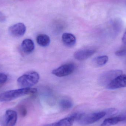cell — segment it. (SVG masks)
Wrapping results in <instances>:
<instances>
[{
  "instance_id": "cell-1",
  "label": "cell",
  "mask_w": 126,
  "mask_h": 126,
  "mask_svg": "<svg viewBox=\"0 0 126 126\" xmlns=\"http://www.w3.org/2000/svg\"><path fill=\"white\" fill-rule=\"evenodd\" d=\"M37 92V89L32 87L9 90L0 94V102L10 101L27 95L34 94Z\"/></svg>"
},
{
  "instance_id": "cell-2",
  "label": "cell",
  "mask_w": 126,
  "mask_h": 126,
  "mask_svg": "<svg viewBox=\"0 0 126 126\" xmlns=\"http://www.w3.org/2000/svg\"><path fill=\"white\" fill-rule=\"evenodd\" d=\"M40 79L39 74L35 71H30L24 73L17 80L18 84L22 88H29L37 83Z\"/></svg>"
},
{
  "instance_id": "cell-3",
  "label": "cell",
  "mask_w": 126,
  "mask_h": 126,
  "mask_svg": "<svg viewBox=\"0 0 126 126\" xmlns=\"http://www.w3.org/2000/svg\"><path fill=\"white\" fill-rule=\"evenodd\" d=\"M106 115L105 111L98 112L87 114L83 113L78 122L80 124L83 125L92 124L105 117Z\"/></svg>"
},
{
  "instance_id": "cell-4",
  "label": "cell",
  "mask_w": 126,
  "mask_h": 126,
  "mask_svg": "<svg viewBox=\"0 0 126 126\" xmlns=\"http://www.w3.org/2000/svg\"><path fill=\"white\" fill-rule=\"evenodd\" d=\"M122 74L123 71L121 70H113L104 73L99 78V83L107 87L116 77Z\"/></svg>"
},
{
  "instance_id": "cell-5",
  "label": "cell",
  "mask_w": 126,
  "mask_h": 126,
  "mask_svg": "<svg viewBox=\"0 0 126 126\" xmlns=\"http://www.w3.org/2000/svg\"><path fill=\"white\" fill-rule=\"evenodd\" d=\"M17 120V112L12 110H8L1 118L0 124L1 126H15Z\"/></svg>"
},
{
  "instance_id": "cell-6",
  "label": "cell",
  "mask_w": 126,
  "mask_h": 126,
  "mask_svg": "<svg viewBox=\"0 0 126 126\" xmlns=\"http://www.w3.org/2000/svg\"><path fill=\"white\" fill-rule=\"evenodd\" d=\"M75 65L73 63H67L53 70L52 73L57 77H65L72 74L75 70Z\"/></svg>"
},
{
  "instance_id": "cell-7",
  "label": "cell",
  "mask_w": 126,
  "mask_h": 126,
  "mask_svg": "<svg viewBox=\"0 0 126 126\" xmlns=\"http://www.w3.org/2000/svg\"><path fill=\"white\" fill-rule=\"evenodd\" d=\"M26 27L23 23H19L10 26L9 32L12 36L16 37H22L26 33Z\"/></svg>"
},
{
  "instance_id": "cell-8",
  "label": "cell",
  "mask_w": 126,
  "mask_h": 126,
  "mask_svg": "<svg viewBox=\"0 0 126 126\" xmlns=\"http://www.w3.org/2000/svg\"><path fill=\"white\" fill-rule=\"evenodd\" d=\"M126 87V75L121 74L116 77L106 87L109 89L114 90Z\"/></svg>"
},
{
  "instance_id": "cell-9",
  "label": "cell",
  "mask_w": 126,
  "mask_h": 126,
  "mask_svg": "<svg viewBox=\"0 0 126 126\" xmlns=\"http://www.w3.org/2000/svg\"><path fill=\"white\" fill-rule=\"evenodd\" d=\"M93 49H85L76 51L74 53V57L78 61H84L89 58L95 52Z\"/></svg>"
},
{
  "instance_id": "cell-10",
  "label": "cell",
  "mask_w": 126,
  "mask_h": 126,
  "mask_svg": "<svg viewBox=\"0 0 126 126\" xmlns=\"http://www.w3.org/2000/svg\"><path fill=\"white\" fill-rule=\"evenodd\" d=\"M62 40L63 44L68 47H72L75 45L76 39L75 36L71 33L65 32L62 35Z\"/></svg>"
},
{
  "instance_id": "cell-11",
  "label": "cell",
  "mask_w": 126,
  "mask_h": 126,
  "mask_svg": "<svg viewBox=\"0 0 126 126\" xmlns=\"http://www.w3.org/2000/svg\"><path fill=\"white\" fill-rule=\"evenodd\" d=\"M79 113L73 114L69 117L63 118L57 122V126H72L75 121L78 120Z\"/></svg>"
},
{
  "instance_id": "cell-12",
  "label": "cell",
  "mask_w": 126,
  "mask_h": 126,
  "mask_svg": "<svg viewBox=\"0 0 126 126\" xmlns=\"http://www.w3.org/2000/svg\"><path fill=\"white\" fill-rule=\"evenodd\" d=\"M22 51L26 54H29L34 51L35 48L34 43L32 40L26 39L24 40L21 44Z\"/></svg>"
},
{
  "instance_id": "cell-13",
  "label": "cell",
  "mask_w": 126,
  "mask_h": 126,
  "mask_svg": "<svg viewBox=\"0 0 126 126\" xmlns=\"http://www.w3.org/2000/svg\"><path fill=\"white\" fill-rule=\"evenodd\" d=\"M126 120V116H118L107 118L101 124V126H111L116 125Z\"/></svg>"
},
{
  "instance_id": "cell-14",
  "label": "cell",
  "mask_w": 126,
  "mask_h": 126,
  "mask_svg": "<svg viewBox=\"0 0 126 126\" xmlns=\"http://www.w3.org/2000/svg\"><path fill=\"white\" fill-rule=\"evenodd\" d=\"M36 41L38 44L42 47H46L49 45L51 42L50 38L47 35L40 34L36 37Z\"/></svg>"
},
{
  "instance_id": "cell-15",
  "label": "cell",
  "mask_w": 126,
  "mask_h": 126,
  "mask_svg": "<svg viewBox=\"0 0 126 126\" xmlns=\"http://www.w3.org/2000/svg\"><path fill=\"white\" fill-rule=\"evenodd\" d=\"M109 60V57L106 55L99 56L94 58L93 63L95 66H100L105 65Z\"/></svg>"
},
{
  "instance_id": "cell-16",
  "label": "cell",
  "mask_w": 126,
  "mask_h": 126,
  "mask_svg": "<svg viewBox=\"0 0 126 126\" xmlns=\"http://www.w3.org/2000/svg\"><path fill=\"white\" fill-rule=\"evenodd\" d=\"M60 105L61 109L66 110L71 109L73 104L72 101L69 99L64 98L61 101Z\"/></svg>"
},
{
  "instance_id": "cell-17",
  "label": "cell",
  "mask_w": 126,
  "mask_h": 126,
  "mask_svg": "<svg viewBox=\"0 0 126 126\" xmlns=\"http://www.w3.org/2000/svg\"><path fill=\"white\" fill-rule=\"evenodd\" d=\"M106 112V115H107L108 116H113L115 115L118 113V110L115 108H110L107 109L105 111Z\"/></svg>"
},
{
  "instance_id": "cell-18",
  "label": "cell",
  "mask_w": 126,
  "mask_h": 126,
  "mask_svg": "<svg viewBox=\"0 0 126 126\" xmlns=\"http://www.w3.org/2000/svg\"><path fill=\"white\" fill-rule=\"evenodd\" d=\"M7 79L8 77L6 74L3 73H0V87L6 82Z\"/></svg>"
},
{
  "instance_id": "cell-19",
  "label": "cell",
  "mask_w": 126,
  "mask_h": 126,
  "mask_svg": "<svg viewBox=\"0 0 126 126\" xmlns=\"http://www.w3.org/2000/svg\"><path fill=\"white\" fill-rule=\"evenodd\" d=\"M115 55L118 57H123L126 55V49L118 50L115 52Z\"/></svg>"
},
{
  "instance_id": "cell-20",
  "label": "cell",
  "mask_w": 126,
  "mask_h": 126,
  "mask_svg": "<svg viewBox=\"0 0 126 126\" xmlns=\"http://www.w3.org/2000/svg\"><path fill=\"white\" fill-rule=\"evenodd\" d=\"M21 112L23 116H25L27 113V111L24 107H21L20 108Z\"/></svg>"
},
{
  "instance_id": "cell-21",
  "label": "cell",
  "mask_w": 126,
  "mask_h": 126,
  "mask_svg": "<svg viewBox=\"0 0 126 126\" xmlns=\"http://www.w3.org/2000/svg\"><path fill=\"white\" fill-rule=\"evenodd\" d=\"M6 20V17L5 16L3 15L2 13L0 12V22H3Z\"/></svg>"
},
{
  "instance_id": "cell-22",
  "label": "cell",
  "mask_w": 126,
  "mask_h": 126,
  "mask_svg": "<svg viewBox=\"0 0 126 126\" xmlns=\"http://www.w3.org/2000/svg\"><path fill=\"white\" fill-rule=\"evenodd\" d=\"M122 41L124 43L126 44V31L124 33L123 38H122Z\"/></svg>"
},
{
  "instance_id": "cell-23",
  "label": "cell",
  "mask_w": 126,
  "mask_h": 126,
  "mask_svg": "<svg viewBox=\"0 0 126 126\" xmlns=\"http://www.w3.org/2000/svg\"><path fill=\"white\" fill-rule=\"evenodd\" d=\"M43 126H57V123H53L50 124H47V125H44Z\"/></svg>"
}]
</instances>
